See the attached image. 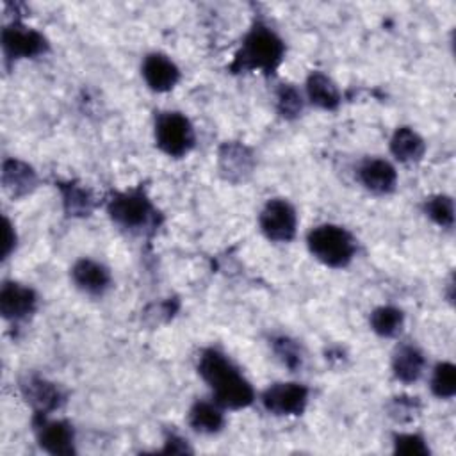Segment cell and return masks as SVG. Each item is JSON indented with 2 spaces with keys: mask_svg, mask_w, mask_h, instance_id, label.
I'll return each mask as SVG.
<instances>
[{
  "mask_svg": "<svg viewBox=\"0 0 456 456\" xmlns=\"http://www.w3.org/2000/svg\"><path fill=\"white\" fill-rule=\"evenodd\" d=\"M429 388L438 399H451L456 394V367L451 362H438L433 367Z\"/></svg>",
  "mask_w": 456,
  "mask_h": 456,
  "instance_id": "23",
  "label": "cell"
},
{
  "mask_svg": "<svg viewBox=\"0 0 456 456\" xmlns=\"http://www.w3.org/2000/svg\"><path fill=\"white\" fill-rule=\"evenodd\" d=\"M426 142L411 126H397L390 137V153L399 162H417L424 157Z\"/></svg>",
  "mask_w": 456,
  "mask_h": 456,
  "instance_id": "20",
  "label": "cell"
},
{
  "mask_svg": "<svg viewBox=\"0 0 456 456\" xmlns=\"http://www.w3.org/2000/svg\"><path fill=\"white\" fill-rule=\"evenodd\" d=\"M105 208L116 226L132 233H141L157 224V210L141 189L114 192Z\"/></svg>",
  "mask_w": 456,
  "mask_h": 456,
  "instance_id": "4",
  "label": "cell"
},
{
  "mask_svg": "<svg viewBox=\"0 0 456 456\" xmlns=\"http://www.w3.org/2000/svg\"><path fill=\"white\" fill-rule=\"evenodd\" d=\"M419 411V401L417 397H394L392 404H390V415L401 422L411 420L415 417V413Z\"/></svg>",
  "mask_w": 456,
  "mask_h": 456,
  "instance_id": "28",
  "label": "cell"
},
{
  "mask_svg": "<svg viewBox=\"0 0 456 456\" xmlns=\"http://www.w3.org/2000/svg\"><path fill=\"white\" fill-rule=\"evenodd\" d=\"M141 75L151 91L167 93L178 84L180 68L166 53L151 52L142 59Z\"/></svg>",
  "mask_w": 456,
  "mask_h": 456,
  "instance_id": "11",
  "label": "cell"
},
{
  "mask_svg": "<svg viewBox=\"0 0 456 456\" xmlns=\"http://www.w3.org/2000/svg\"><path fill=\"white\" fill-rule=\"evenodd\" d=\"M394 452L404 456H428L429 447L426 440L417 433H397L394 435Z\"/></svg>",
  "mask_w": 456,
  "mask_h": 456,
  "instance_id": "27",
  "label": "cell"
},
{
  "mask_svg": "<svg viewBox=\"0 0 456 456\" xmlns=\"http://www.w3.org/2000/svg\"><path fill=\"white\" fill-rule=\"evenodd\" d=\"M62 207L68 216L73 217H84L89 216L94 208V196L93 192L77 182H62L59 183Z\"/></svg>",
  "mask_w": 456,
  "mask_h": 456,
  "instance_id": "21",
  "label": "cell"
},
{
  "mask_svg": "<svg viewBox=\"0 0 456 456\" xmlns=\"http://www.w3.org/2000/svg\"><path fill=\"white\" fill-rule=\"evenodd\" d=\"M370 330L385 338L397 337L404 326V314L397 306L392 305H383L372 310L369 317Z\"/></svg>",
  "mask_w": 456,
  "mask_h": 456,
  "instance_id": "22",
  "label": "cell"
},
{
  "mask_svg": "<svg viewBox=\"0 0 456 456\" xmlns=\"http://www.w3.org/2000/svg\"><path fill=\"white\" fill-rule=\"evenodd\" d=\"M358 182L372 194L383 196L394 192L397 185V171L395 167L379 157L365 159L356 171Z\"/></svg>",
  "mask_w": 456,
  "mask_h": 456,
  "instance_id": "12",
  "label": "cell"
},
{
  "mask_svg": "<svg viewBox=\"0 0 456 456\" xmlns=\"http://www.w3.org/2000/svg\"><path fill=\"white\" fill-rule=\"evenodd\" d=\"M276 110L285 119H294L301 116L305 107V98L294 84H280L276 89Z\"/></svg>",
  "mask_w": 456,
  "mask_h": 456,
  "instance_id": "24",
  "label": "cell"
},
{
  "mask_svg": "<svg viewBox=\"0 0 456 456\" xmlns=\"http://www.w3.org/2000/svg\"><path fill=\"white\" fill-rule=\"evenodd\" d=\"M37 308V294L32 287L18 281H4L0 289V314L5 321L18 322L30 317Z\"/></svg>",
  "mask_w": 456,
  "mask_h": 456,
  "instance_id": "10",
  "label": "cell"
},
{
  "mask_svg": "<svg viewBox=\"0 0 456 456\" xmlns=\"http://www.w3.org/2000/svg\"><path fill=\"white\" fill-rule=\"evenodd\" d=\"M426 367L424 353L413 344H401L392 354V372L403 383H415Z\"/></svg>",
  "mask_w": 456,
  "mask_h": 456,
  "instance_id": "17",
  "label": "cell"
},
{
  "mask_svg": "<svg viewBox=\"0 0 456 456\" xmlns=\"http://www.w3.org/2000/svg\"><path fill=\"white\" fill-rule=\"evenodd\" d=\"M258 226L269 240L290 242L297 230L296 208L283 198H273L260 210Z\"/></svg>",
  "mask_w": 456,
  "mask_h": 456,
  "instance_id": "7",
  "label": "cell"
},
{
  "mask_svg": "<svg viewBox=\"0 0 456 456\" xmlns=\"http://www.w3.org/2000/svg\"><path fill=\"white\" fill-rule=\"evenodd\" d=\"M2 50L7 61L34 59L48 52V41L39 30L14 21L2 30Z\"/></svg>",
  "mask_w": 456,
  "mask_h": 456,
  "instance_id": "9",
  "label": "cell"
},
{
  "mask_svg": "<svg viewBox=\"0 0 456 456\" xmlns=\"http://www.w3.org/2000/svg\"><path fill=\"white\" fill-rule=\"evenodd\" d=\"M2 185L12 198H21L36 189L37 173L23 160L5 159L2 164Z\"/></svg>",
  "mask_w": 456,
  "mask_h": 456,
  "instance_id": "16",
  "label": "cell"
},
{
  "mask_svg": "<svg viewBox=\"0 0 456 456\" xmlns=\"http://www.w3.org/2000/svg\"><path fill=\"white\" fill-rule=\"evenodd\" d=\"M153 132L159 150L173 159L185 157L196 144V132L191 119L178 110L159 112Z\"/></svg>",
  "mask_w": 456,
  "mask_h": 456,
  "instance_id": "5",
  "label": "cell"
},
{
  "mask_svg": "<svg viewBox=\"0 0 456 456\" xmlns=\"http://www.w3.org/2000/svg\"><path fill=\"white\" fill-rule=\"evenodd\" d=\"M32 426L43 451L53 456L75 454V431L68 420L50 419L48 413H34Z\"/></svg>",
  "mask_w": 456,
  "mask_h": 456,
  "instance_id": "6",
  "label": "cell"
},
{
  "mask_svg": "<svg viewBox=\"0 0 456 456\" xmlns=\"http://www.w3.org/2000/svg\"><path fill=\"white\" fill-rule=\"evenodd\" d=\"M4 228H5V242H4V249H2V258L5 260L16 248V232L7 217H4Z\"/></svg>",
  "mask_w": 456,
  "mask_h": 456,
  "instance_id": "29",
  "label": "cell"
},
{
  "mask_svg": "<svg viewBox=\"0 0 456 456\" xmlns=\"http://www.w3.org/2000/svg\"><path fill=\"white\" fill-rule=\"evenodd\" d=\"M308 388L296 381H280L269 385L260 394L262 406L273 415H301L308 404Z\"/></svg>",
  "mask_w": 456,
  "mask_h": 456,
  "instance_id": "8",
  "label": "cell"
},
{
  "mask_svg": "<svg viewBox=\"0 0 456 456\" xmlns=\"http://www.w3.org/2000/svg\"><path fill=\"white\" fill-rule=\"evenodd\" d=\"M20 390L36 413L50 415V411L57 410L64 401V395L55 383L36 374H30L25 379H21Z\"/></svg>",
  "mask_w": 456,
  "mask_h": 456,
  "instance_id": "13",
  "label": "cell"
},
{
  "mask_svg": "<svg viewBox=\"0 0 456 456\" xmlns=\"http://www.w3.org/2000/svg\"><path fill=\"white\" fill-rule=\"evenodd\" d=\"M217 164L221 175L237 183L244 182L255 167V157L251 150L240 142H224L217 153Z\"/></svg>",
  "mask_w": 456,
  "mask_h": 456,
  "instance_id": "15",
  "label": "cell"
},
{
  "mask_svg": "<svg viewBox=\"0 0 456 456\" xmlns=\"http://www.w3.org/2000/svg\"><path fill=\"white\" fill-rule=\"evenodd\" d=\"M306 100L322 110H335L340 105V91L337 84L322 71H312L305 84Z\"/></svg>",
  "mask_w": 456,
  "mask_h": 456,
  "instance_id": "18",
  "label": "cell"
},
{
  "mask_svg": "<svg viewBox=\"0 0 456 456\" xmlns=\"http://www.w3.org/2000/svg\"><path fill=\"white\" fill-rule=\"evenodd\" d=\"M187 422L200 435H216L224 426V413L216 401L200 399L189 408Z\"/></svg>",
  "mask_w": 456,
  "mask_h": 456,
  "instance_id": "19",
  "label": "cell"
},
{
  "mask_svg": "<svg viewBox=\"0 0 456 456\" xmlns=\"http://www.w3.org/2000/svg\"><path fill=\"white\" fill-rule=\"evenodd\" d=\"M271 347L280 362L290 370H297L303 365V351L296 340L287 335H278L271 340Z\"/></svg>",
  "mask_w": 456,
  "mask_h": 456,
  "instance_id": "26",
  "label": "cell"
},
{
  "mask_svg": "<svg viewBox=\"0 0 456 456\" xmlns=\"http://www.w3.org/2000/svg\"><path fill=\"white\" fill-rule=\"evenodd\" d=\"M69 276L73 285L89 296H103L112 283L110 271L102 262H96L93 258L77 260L71 267Z\"/></svg>",
  "mask_w": 456,
  "mask_h": 456,
  "instance_id": "14",
  "label": "cell"
},
{
  "mask_svg": "<svg viewBox=\"0 0 456 456\" xmlns=\"http://www.w3.org/2000/svg\"><path fill=\"white\" fill-rule=\"evenodd\" d=\"M285 57V43L283 39L265 23L256 21L249 32L244 36L240 50L237 52L233 62L230 64V71H264L273 73Z\"/></svg>",
  "mask_w": 456,
  "mask_h": 456,
  "instance_id": "2",
  "label": "cell"
},
{
  "mask_svg": "<svg viewBox=\"0 0 456 456\" xmlns=\"http://www.w3.org/2000/svg\"><path fill=\"white\" fill-rule=\"evenodd\" d=\"M198 374L212 390L214 401L221 408L240 410L255 401L251 383L239 367L219 349L207 347L198 358Z\"/></svg>",
  "mask_w": 456,
  "mask_h": 456,
  "instance_id": "1",
  "label": "cell"
},
{
  "mask_svg": "<svg viewBox=\"0 0 456 456\" xmlns=\"http://www.w3.org/2000/svg\"><path fill=\"white\" fill-rule=\"evenodd\" d=\"M164 452H191V447L187 445V440H183L182 436L171 433L167 438H166V447H164Z\"/></svg>",
  "mask_w": 456,
  "mask_h": 456,
  "instance_id": "30",
  "label": "cell"
},
{
  "mask_svg": "<svg viewBox=\"0 0 456 456\" xmlns=\"http://www.w3.org/2000/svg\"><path fill=\"white\" fill-rule=\"evenodd\" d=\"M306 246L315 260L333 269L349 265L356 255L354 237L346 228L330 223L314 226L306 235Z\"/></svg>",
  "mask_w": 456,
  "mask_h": 456,
  "instance_id": "3",
  "label": "cell"
},
{
  "mask_svg": "<svg viewBox=\"0 0 456 456\" xmlns=\"http://www.w3.org/2000/svg\"><path fill=\"white\" fill-rule=\"evenodd\" d=\"M424 214L442 228L454 224V201L447 194H433L424 200Z\"/></svg>",
  "mask_w": 456,
  "mask_h": 456,
  "instance_id": "25",
  "label": "cell"
}]
</instances>
